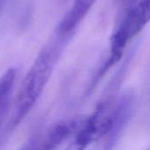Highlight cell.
<instances>
[{"label":"cell","instance_id":"obj_10","mask_svg":"<svg viewBox=\"0 0 150 150\" xmlns=\"http://www.w3.org/2000/svg\"><path fill=\"white\" fill-rule=\"evenodd\" d=\"M148 150H150V148H149V149H148Z\"/></svg>","mask_w":150,"mask_h":150},{"label":"cell","instance_id":"obj_1","mask_svg":"<svg viewBox=\"0 0 150 150\" xmlns=\"http://www.w3.org/2000/svg\"><path fill=\"white\" fill-rule=\"evenodd\" d=\"M65 39L57 36L38 54L26 75L18 93L10 126L17 127L33 109L46 87L57 59L62 52Z\"/></svg>","mask_w":150,"mask_h":150},{"label":"cell","instance_id":"obj_2","mask_svg":"<svg viewBox=\"0 0 150 150\" xmlns=\"http://www.w3.org/2000/svg\"><path fill=\"white\" fill-rule=\"evenodd\" d=\"M150 22V0H139L128 10L111 37L110 54L97 72L102 76L121 59L128 43Z\"/></svg>","mask_w":150,"mask_h":150},{"label":"cell","instance_id":"obj_6","mask_svg":"<svg viewBox=\"0 0 150 150\" xmlns=\"http://www.w3.org/2000/svg\"><path fill=\"white\" fill-rule=\"evenodd\" d=\"M16 77L17 70L14 68L7 69L0 77V127L11 106Z\"/></svg>","mask_w":150,"mask_h":150},{"label":"cell","instance_id":"obj_9","mask_svg":"<svg viewBox=\"0 0 150 150\" xmlns=\"http://www.w3.org/2000/svg\"><path fill=\"white\" fill-rule=\"evenodd\" d=\"M139 0H116L118 6L121 7L122 9H124L125 11L128 10L131 6H133Z\"/></svg>","mask_w":150,"mask_h":150},{"label":"cell","instance_id":"obj_5","mask_svg":"<svg viewBox=\"0 0 150 150\" xmlns=\"http://www.w3.org/2000/svg\"><path fill=\"white\" fill-rule=\"evenodd\" d=\"M97 0H74L72 7L62 18L57 28V36L69 39L83 21Z\"/></svg>","mask_w":150,"mask_h":150},{"label":"cell","instance_id":"obj_8","mask_svg":"<svg viewBox=\"0 0 150 150\" xmlns=\"http://www.w3.org/2000/svg\"><path fill=\"white\" fill-rule=\"evenodd\" d=\"M35 138H36V134L32 135L30 138H28L27 141L21 146L19 150H34V143H35Z\"/></svg>","mask_w":150,"mask_h":150},{"label":"cell","instance_id":"obj_4","mask_svg":"<svg viewBox=\"0 0 150 150\" xmlns=\"http://www.w3.org/2000/svg\"><path fill=\"white\" fill-rule=\"evenodd\" d=\"M81 123L80 120H72L52 125L42 134H36L34 150H57L78 131Z\"/></svg>","mask_w":150,"mask_h":150},{"label":"cell","instance_id":"obj_3","mask_svg":"<svg viewBox=\"0 0 150 150\" xmlns=\"http://www.w3.org/2000/svg\"><path fill=\"white\" fill-rule=\"evenodd\" d=\"M134 106V98L126 93L113 105H109L102 125L100 138L105 140L106 149H111L122 134L131 119Z\"/></svg>","mask_w":150,"mask_h":150},{"label":"cell","instance_id":"obj_7","mask_svg":"<svg viewBox=\"0 0 150 150\" xmlns=\"http://www.w3.org/2000/svg\"><path fill=\"white\" fill-rule=\"evenodd\" d=\"M95 140L96 138L94 131L82 121L80 128L75 133L73 139L65 150H86L87 147Z\"/></svg>","mask_w":150,"mask_h":150}]
</instances>
